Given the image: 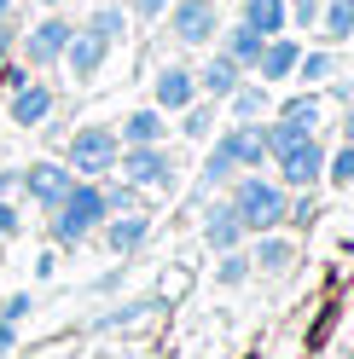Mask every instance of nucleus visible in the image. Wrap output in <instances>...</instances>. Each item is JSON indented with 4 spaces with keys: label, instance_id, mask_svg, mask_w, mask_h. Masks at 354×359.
<instances>
[{
    "label": "nucleus",
    "instance_id": "aec40b11",
    "mask_svg": "<svg viewBox=\"0 0 354 359\" xmlns=\"http://www.w3.org/2000/svg\"><path fill=\"white\" fill-rule=\"evenodd\" d=\"M238 24H250L256 35H284L291 12H284V0H244V18Z\"/></svg>",
    "mask_w": 354,
    "mask_h": 359
},
{
    "label": "nucleus",
    "instance_id": "4468645a",
    "mask_svg": "<svg viewBox=\"0 0 354 359\" xmlns=\"http://www.w3.org/2000/svg\"><path fill=\"white\" fill-rule=\"evenodd\" d=\"M192 76H197V93H204V99H215V104L227 99L238 81H244V70H238V64H232L227 53H221V47H215V58L204 64V70H192Z\"/></svg>",
    "mask_w": 354,
    "mask_h": 359
},
{
    "label": "nucleus",
    "instance_id": "a211bd4d",
    "mask_svg": "<svg viewBox=\"0 0 354 359\" xmlns=\"http://www.w3.org/2000/svg\"><path fill=\"white\" fill-rule=\"evenodd\" d=\"M215 41H221V53H227V58L238 64V70H256V58H261V41H268V35H256L250 24H232V29H221Z\"/></svg>",
    "mask_w": 354,
    "mask_h": 359
},
{
    "label": "nucleus",
    "instance_id": "9d476101",
    "mask_svg": "<svg viewBox=\"0 0 354 359\" xmlns=\"http://www.w3.org/2000/svg\"><path fill=\"white\" fill-rule=\"evenodd\" d=\"M215 140L232 151L238 168H261V163H268V128H261V122H232V128H221Z\"/></svg>",
    "mask_w": 354,
    "mask_h": 359
},
{
    "label": "nucleus",
    "instance_id": "ddd939ff",
    "mask_svg": "<svg viewBox=\"0 0 354 359\" xmlns=\"http://www.w3.org/2000/svg\"><path fill=\"white\" fill-rule=\"evenodd\" d=\"M47 116H53V87H47V81L12 87V122H18V128H41Z\"/></svg>",
    "mask_w": 354,
    "mask_h": 359
},
{
    "label": "nucleus",
    "instance_id": "cd10ccee",
    "mask_svg": "<svg viewBox=\"0 0 354 359\" xmlns=\"http://www.w3.org/2000/svg\"><path fill=\"white\" fill-rule=\"evenodd\" d=\"M325 180L331 186H354V140H343V151L325 156Z\"/></svg>",
    "mask_w": 354,
    "mask_h": 359
},
{
    "label": "nucleus",
    "instance_id": "c85d7f7f",
    "mask_svg": "<svg viewBox=\"0 0 354 359\" xmlns=\"http://www.w3.org/2000/svg\"><path fill=\"white\" fill-rule=\"evenodd\" d=\"M215 278H221V284H244V278H250V255H238V250H221Z\"/></svg>",
    "mask_w": 354,
    "mask_h": 359
},
{
    "label": "nucleus",
    "instance_id": "7c9ffc66",
    "mask_svg": "<svg viewBox=\"0 0 354 359\" xmlns=\"http://www.w3.org/2000/svg\"><path fill=\"white\" fill-rule=\"evenodd\" d=\"M29 307H35V302H29V290H18V296H6V302H0V319H6V325H18Z\"/></svg>",
    "mask_w": 354,
    "mask_h": 359
},
{
    "label": "nucleus",
    "instance_id": "2f4dec72",
    "mask_svg": "<svg viewBox=\"0 0 354 359\" xmlns=\"http://www.w3.org/2000/svg\"><path fill=\"white\" fill-rule=\"evenodd\" d=\"M163 12H169V0H128V18H140V24H151Z\"/></svg>",
    "mask_w": 354,
    "mask_h": 359
},
{
    "label": "nucleus",
    "instance_id": "412c9836",
    "mask_svg": "<svg viewBox=\"0 0 354 359\" xmlns=\"http://www.w3.org/2000/svg\"><path fill=\"white\" fill-rule=\"evenodd\" d=\"M291 238H279V232H256V250H250V261L261 266V273H284L291 266Z\"/></svg>",
    "mask_w": 354,
    "mask_h": 359
},
{
    "label": "nucleus",
    "instance_id": "ea45409f",
    "mask_svg": "<svg viewBox=\"0 0 354 359\" xmlns=\"http://www.w3.org/2000/svg\"><path fill=\"white\" fill-rule=\"evenodd\" d=\"M348 359H354V348H348Z\"/></svg>",
    "mask_w": 354,
    "mask_h": 359
},
{
    "label": "nucleus",
    "instance_id": "2eb2a0df",
    "mask_svg": "<svg viewBox=\"0 0 354 359\" xmlns=\"http://www.w3.org/2000/svg\"><path fill=\"white\" fill-rule=\"evenodd\" d=\"M163 133H169L163 110H157V104H145V110H128V116H122L117 140H122V145H163Z\"/></svg>",
    "mask_w": 354,
    "mask_h": 359
},
{
    "label": "nucleus",
    "instance_id": "f03ea898",
    "mask_svg": "<svg viewBox=\"0 0 354 359\" xmlns=\"http://www.w3.org/2000/svg\"><path fill=\"white\" fill-rule=\"evenodd\" d=\"M53 215V238L58 243H81V238H93L99 226H105V191L93 186V180H76L70 191L58 197V209H47Z\"/></svg>",
    "mask_w": 354,
    "mask_h": 359
},
{
    "label": "nucleus",
    "instance_id": "f704fd0d",
    "mask_svg": "<svg viewBox=\"0 0 354 359\" xmlns=\"http://www.w3.org/2000/svg\"><path fill=\"white\" fill-rule=\"evenodd\" d=\"M12 232H18V209L0 203V238H12Z\"/></svg>",
    "mask_w": 354,
    "mask_h": 359
},
{
    "label": "nucleus",
    "instance_id": "0eeeda50",
    "mask_svg": "<svg viewBox=\"0 0 354 359\" xmlns=\"http://www.w3.org/2000/svg\"><path fill=\"white\" fill-rule=\"evenodd\" d=\"M325 180V145L308 133V140H296L291 151H279V186H296V191H314Z\"/></svg>",
    "mask_w": 354,
    "mask_h": 359
},
{
    "label": "nucleus",
    "instance_id": "4c0bfd02",
    "mask_svg": "<svg viewBox=\"0 0 354 359\" xmlns=\"http://www.w3.org/2000/svg\"><path fill=\"white\" fill-rule=\"evenodd\" d=\"M35 6H47V12H58V6H70V0H35Z\"/></svg>",
    "mask_w": 354,
    "mask_h": 359
},
{
    "label": "nucleus",
    "instance_id": "4be33fe9",
    "mask_svg": "<svg viewBox=\"0 0 354 359\" xmlns=\"http://www.w3.org/2000/svg\"><path fill=\"white\" fill-rule=\"evenodd\" d=\"M320 29L325 41H354V0H320Z\"/></svg>",
    "mask_w": 354,
    "mask_h": 359
},
{
    "label": "nucleus",
    "instance_id": "6e6552de",
    "mask_svg": "<svg viewBox=\"0 0 354 359\" xmlns=\"http://www.w3.org/2000/svg\"><path fill=\"white\" fill-rule=\"evenodd\" d=\"M18 186H24V197H29V203L58 209V197L76 186V174H70V163H29L24 174H18Z\"/></svg>",
    "mask_w": 354,
    "mask_h": 359
},
{
    "label": "nucleus",
    "instance_id": "b1692460",
    "mask_svg": "<svg viewBox=\"0 0 354 359\" xmlns=\"http://www.w3.org/2000/svg\"><path fill=\"white\" fill-rule=\"evenodd\" d=\"M232 174H238V163H232V151H227V145L215 140V151L204 156V174H197V186H204V191H215V186H227Z\"/></svg>",
    "mask_w": 354,
    "mask_h": 359
},
{
    "label": "nucleus",
    "instance_id": "bb28decb",
    "mask_svg": "<svg viewBox=\"0 0 354 359\" xmlns=\"http://www.w3.org/2000/svg\"><path fill=\"white\" fill-rule=\"evenodd\" d=\"M296 76H302L308 87H314V81H331V76H337V58H331V53H302V58H296Z\"/></svg>",
    "mask_w": 354,
    "mask_h": 359
},
{
    "label": "nucleus",
    "instance_id": "7ed1b4c3",
    "mask_svg": "<svg viewBox=\"0 0 354 359\" xmlns=\"http://www.w3.org/2000/svg\"><path fill=\"white\" fill-rule=\"evenodd\" d=\"M117 151H122V140H117V128H76L70 133V174H81V180H99V174H110L117 168Z\"/></svg>",
    "mask_w": 354,
    "mask_h": 359
},
{
    "label": "nucleus",
    "instance_id": "20e7f679",
    "mask_svg": "<svg viewBox=\"0 0 354 359\" xmlns=\"http://www.w3.org/2000/svg\"><path fill=\"white\" fill-rule=\"evenodd\" d=\"M70 35H76V24H70V18H64V6H58V12H47L24 41H18V53H24L29 70H53V64L64 58V47H70Z\"/></svg>",
    "mask_w": 354,
    "mask_h": 359
},
{
    "label": "nucleus",
    "instance_id": "f3484780",
    "mask_svg": "<svg viewBox=\"0 0 354 359\" xmlns=\"http://www.w3.org/2000/svg\"><path fill=\"white\" fill-rule=\"evenodd\" d=\"M204 243H209V250H238V243H244V220L232 215V203H215V209H209Z\"/></svg>",
    "mask_w": 354,
    "mask_h": 359
},
{
    "label": "nucleus",
    "instance_id": "423d86ee",
    "mask_svg": "<svg viewBox=\"0 0 354 359\" xmlns=\"http://www.w3.org/2000/svg\"><path fill=\"white\" fill-rule=\"evenodd\" d=\"M110 174H122L128 186H169V180H174V163H169L163 145H122Z\"/></svg>",
    "mask_w": 354,
    "mask_h": 359
},
{
    "label": "nucleus",
    "instance_id": "6ab92c4d",
    "mask_svg": "<svg viewBox=\"0 0 354 359\" xmlns=\"http://www.w3.org/2000/svg\"><path fill=\"white\" fill-rule=\"evenodd\" d=\"M221 104H232V122H261L268 116V81H238Z\"/></svg>",
    "mask_w": 354,
    "mask_h": 359
},
{
    "label": "nucleus",
    "instance_id": "dca6fc26",
    "mask_svg": "<svg viewBox=\"0 0 354 359\" xmlns=\"http://www.w3.org/2000/svg\"><path fill=\"white\" fill-rule=\"evenodd\" d=\"M145 238H151V220L145 215H134V209H128V215H105V243L117 255H134Z\"/></svg>",
    "mask_w": 354,
    "mask_h": 359
},
{
    "label": "nucleus",
    "instance_id": "393cba45",
    "mask_svg": "<svg viewBox=\"0 0 354 359\" xmlns=\"http://www.w3.org/2000/svg\"><path fill=\"white\" fill-rule=\"evenodd\" d=\"M209 128H215V99H192L181 110V133L186 140H209Z\"/></svg>",
    "mask_w": 354,
    "mask_h": 359
},
{
    "label": "nucleus",
    "instance_id": "a878e982",
    "mask_svg": "<svg viewBox=\"0 0 354 359\" xmlns=\"http://www.w3.org/2000/svg\"><path fill=\"white\" fill-rule=\"evenodd\" d=\"M279 116L314 133V128H320V99H314V93H296V99H284V104H279Z\"/></svg>",
    "mask_w": 354,
    "mask_h": 359
},
{
    "label": "nucleus",
    "instance_id": "58836bf2",
    "mask_svg": "<svg viewBox=\"0 0 354 359\" xmlns=\"http://www.w3.org/2000/svg\"><path fill=\"white\" fill-rule=\"evenodd\" d=\"M343 133H348V140H354V110H348V122H343Z\"/></svg>",
    "mask_w": 354,
    "mask_h": 359
},
{
    "label": "nucleus",
    "instance_id": "e433bc0d",
    "mask_svg": "<svg viewBox=\"0 0 354 359\" xmlns=\"http://www.w3.org/2000/svg\"><path fill=\"white\" fill-rule=\"evenodd\" d=\"M12 12H18V0H0V24H12Z\"/></svg>",
    "mask_w": 354,
    "mask_h": 359
},
{
    "label": "nucleus",
    "instance_id": "f257e3e1",
    "mask_svg": "<svg viewBox=\"0 0 354 359\" xmlns=\"http://www.w3.org/2000/svg\"><path fill=\"white\" fill-rule=\"evenodd\" d=\"M232 186V215L244 220V232H279L284 226V203H291V191L279 186V180H261V168H250V174H232L227 180Z\"/></svg>",
    "mask_w": 354,
    "mask_h": 359
},
{
    "label": "nucleus",
    "instance_id": "1a4fd4ad",
    "mask_svg": "<svg viewBox=\"0 0 354 359\" xmlns=\"http://www.w3.org/2000/svg\"><path fill=\"white\" fill-rule=\"evenodd\" d=\"M192 99H204V93H197V76L186 70V64H163L157 81H151V104H157L163 116H181Z\"/></svg>",
    "mask_w": 354,
    "mask_h": 359
},
{
    "label": "nucleus",
    "instance_id": "72a5a7b5",
    "mask_svg": "<svg viewBox=\"0 0 354 359\" xmlns=\"http://www.w3.org/2000/svg\"><path fill=\"white\" fill-rule=\"evenodd\" d=\"M12 47H18V29H12V24H0V64L12 58Z\"/></svg>",
    "mask_w": 354,
    "mask_h": 359
},
{
    "label": "nucleus",
    "instance_id": "f8f14e48",
    "mask_svg": "<svg viewBox=\"0 0 354 359\" xmlns=\"http://www.w3.org/2000/svg\"><path fill=\"white\" fill-rule=\"evenodd\" d=\"M296 58H302V47H296V41H284V35H268V41H261V58H256V76L261 81H291L296 76Z\"/></svg>",
    "mask_w": 354,
    "mask_h": 359
},
{
    "label": "nucleus",
    "instance_id": "c9c22d12",
    "mask_svg": "<svg viewBox=\"0 0 354 359\" xmlns=\"http://www.w3.org/2000/svg\"><path fill=\"white\" fill-rule=\"evenodd\" d=\"M6 348H18V325H6V319H0V353H6Z\"/></svg>",
    "mask_w": 354,
    "mask_h": 359
},
{
    "label": "nucleus",
    "instance_id": "39448f33",
    "mask_svg": "<svg viewBox=\"0 0 354 359\" xmlns=\"http://www.w3.org/2000/svg\"><path fill=\"white\" fill-rule=\"evenodd\" d=\"M169 29L181 47H209L221 35V6L215 0H169Z\"/></svg>",
    "mask_w": 354,
    "mask_h": 359
},
{
    "label": "nucleus",
    "instance_id": "5701e85b",
    "mask_svg": "<svg viewBox=\"0 0 354 359\" xmlns=\"http://www.w3.org/2000/svg\"><path fill=\"white\" fill-rule=\"evenodd\" d=\"M81 29H93L99 41H110V47H117V41L128 35V12L117 6V0H105V6H93V18H87Z\"/></svg>",
    "mask_w": 354,
    "mask_h": 359
},
{
    "label": "nucleus",
    "instance_id": "c756f323",
    "mask_svg": "<svg viewBox=\"0 0 354 359\" xmlns=\"http://www.w3.org/2000/svg\"><path fill=\"white\" fill-rule=\"evenodd\" d=\"M284 12L296 29H320V0H284Z\"/></svg>",
    "mask_w": 354,
    "mask_h": 359
},
{
    "label": "nucleus",
    "instance_id": "9b49d317",
    "mask_svg": "<svg viewBox=\"0 0 354 359\" xmlns=\"http://www.w3.org/2000/svg\"><path fill=\"white\" fill-rule=\"evenodd\" d=\"M105 58H110V41H99L93 29H76L58 64H70V76H76V81H93V76L105 70Z\"/></svg>",
    "mask_w": 354,
    "mask_h": 359
},
{
    "label": "nucleus",
    "instance_id": "473e14b6",
    "mask_svg": "<svg viewBox=\"0 0 354 359\" xmlns=\"http://www.w3.org/2000/svg\"><path fill=\"white\" fill-rule=\"evenodd\" d=\"M29 81V70H18V64H0V87H6V93H12V87H24Z\"/></svg>",
    "mask_w": 354,
    "mask_h": 359
}]
</instances>
